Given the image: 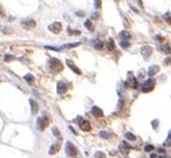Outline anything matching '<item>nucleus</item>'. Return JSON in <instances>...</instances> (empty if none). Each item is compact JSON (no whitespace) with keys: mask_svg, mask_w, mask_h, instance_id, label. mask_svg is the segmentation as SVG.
Returning <instances> with one entry per match:
<instances>
[{"mask_svg":"<svg viewBox=\"0 0 171 158\" xmlns=\"http://www.w3.org/2000/svg\"><path fill=\"white\" fill-rule=\"evenodd\" d=\"M59 149H61V143H59V142L53 143L51 147H50V150H49V154H50V156H54L55 153H58V151H59Z\"/></svg>","mask_w":171,"mask_h":158,"instance_id":"12","label":"nucleus"},{"mask_svg":"<svg viewBox=\"0 0 171 158\" xmlns=\"http://www.w3.org/2000/svg\"><path fill=\"white\" fill-rule=\"evenodd\" d=\"M108 50H109L110 52L116 51V44H115V40H113V39H109V40H108Z\"/></svg>","mask_w":171,"mask_h":158,"instance_id":"17","label":"nucleus"},{"mask_svg":"<svg viewBox=\"0 0 171 158\" xmlns=\"http://www.w3.org/2000/svg\"><path fill=\"white\" fill-rule=\"evenodd\" d=\"M84 24H85V27H86L89 31H94V25H93V23L90 22V20H85Z\"/></svg>","mask_w":171,"mask_h":158,"instance_id":"21","label":"nucleus"},{"mask_svg":"<svg viewBox=\"0 0 171 158\" xmlns=\"http://www.w3.org/2000/svg\"><path fill=\"white\" fill-rule=\"evenodd\" d=\"M109 135H110V134L107 133V131H101V133H100V137H101V138H105V139L109 138Z\"/></svg>","mask_w":171,"mask_h":158,"instance_id":"30","label":"nucleus"},{"mask_svg":"<svg viewBox=\"0 0 171 158\" xmlns=\"http://www.w3.org/2000/svg\"><path fill=\"white\" fill-rule=\"evenodd\" d=\"M51 131H53V134H54V135H55V137H57V138H58V139H61V141H62V135H61V133H59V130H58V127H53V129H51Z\"/></svg>","mask_w":171,"mask_h":158,"instance_id":"22","label":"nucleus"},{"mask_svg":"<svg viewBox=\"0 0 171 158\" xmlns=\"http://www.w3.org/2000/svg\"><path fill=\"white\" fill-rule=\"evenodd\" d=\"M67 32H69V35H81V31H76V30H72V28H69V31H67Z\"/></svg>","mask_w":171,"mask_h":158,"instance_id":"26","label":"nucleus"},{"mask_svg":"<svg viewBox=\"0 0 171 158\" xmlns=\"http://www.w3.org/2000/svg\"><path fill=\"white\" fill-rule=\"evenodd\" d=\"M155 39H156V42H158V40H159V42H160V43H164V40H166V39L163 38V36H155Z\"/></svg>","mask_w":171,"mask_h":158,"instance_id":"33","label":"nucleus"},{"mask_svg":"<svg viewBox=\"0 0 171 158\" xmlns=\"http://www.w3.org/2000/svg\"><path fill=\"white\" fill-rule=\"evenodd\" d=\"M36 25V22L34 19H24L22 20V27L24 28V30H34Z\"/></svg>","mask_w":171,"mask_h":158,"instance_id":"5","label":"nucleus"},{"mask_svg":"<svg viewBox=\"0 0 171 158\" xmlns=\"http://www.w3.org/2000/svg\"><path fill=\"white\" fill-rule=\"evenodd\" d=\"M66 64L67 66H69V68H70V70H73L74 71V73H76L77 74V75H81V70H79V68L78 67H77V66L76 64H74V62H73V60H70V59H67L66 60Z\"/></svg>","mask_w":171,"mask_h":158,"instance_id":"9","label":"nucleus"},{"mask_svg":"<svg viewBox=\"0 0 171 158\" xmlns=\"http://www.w3.org/2000/svg\"><path fill=\"white\" fill-rule=\"evenodd\" d=\"M1 32L10 35V34H12V31H11V28H8V27H1Z\"/></svg>","mask_w":171,"mask_h":158,"instance_id":"27","label":"nucleus"},{"mask_svg":"<svg viewBox=\"0 0 171 158\" xmlns=\"http://www.w3.org/2000/svg\"><path fill=\"white\" fill-rule=\"evenodd\" d=\"M4 60H5V62H11V60H15V56L11 55V54H7V55L4 56Z\"/></svg>","mask_w":171,"mask_h":158,"instance_id":"25","label":"nucleus"},{"mask_svg":"<svg viewBox=\"0 0 171 158\" xmlns=\"http://www.w3.org/2000/svg\"><path fill=\"white\" fill-rule=\"evenodd\" d=\"M49 68H50V71L53 74H58V73H61V71H62L63 64H62V62L59 59L50 58L49 59Z\"/></svg>","mask_w":171,"mask_h":158,"instance_id":"1","label":"nucleus"},{"mask_svg":"<svg viewBox=\"0 0 171 158\" xmlns=\"http://www.w3.org/2000/svg\"><path fill=\"white\" fill-rule=\"evenodd\" d=\"M94 158H105V154L102 151H96L94 153Z\"/></svg>","mask_w":171,"mask_h":158,"instance_id":"29","label":"nucleus"},{"mask_svg":"<svg viewBox=\"0 0 171 158\" xmlns=\"http://www.w3.org/2000/svg\"><path fill=\"white\" fill-rule=\"evenodd\" d=\"M101 4H100V0H96V8H100Z\"/></svg>","mask_w":171,"mask_h":158,"instance_id":"38","label":"nucleus"},{"mask_svg":"<svg viewBox=\"0 0 171 158\" xmlns=\"http://www.w3.org/2000/svg\"><path fill=\"white\" fill-rule=\"evenodd\" d=\"M30 105H31V111H32V114L35 115V114L38 113V110H39L38 102H36V100H34V99H30Z\"/></svg>","mask_w":171,"mask_h":158,"instance_id":"14","label":"nucleus"},{"mask_svg":"<svg viewBox=\"0 0 171 158\" xmlns=\"http://www.w3.org/2000/svg\"><path fill=\"white\" fill-rule=\"evenodd\" d=\"M164 22L166 23H169V24H171V13L170 12H167V13H164Z\"/></svg>","mask_w":171,"mask_h":158,"instance_id":"24","label":"nucleus"},{"mask_svg":"<svg viewBox=\"0 0 171 158\" xmlns=\"http://www.w3.org/2000/svg\"><path fill=\"white\" fill-rule=\"evenodd\" d=\"M131 149H133V147H132V146H131L128 142H125V141L120 143V153H123L124 156H125V154H128V153H129V150H131Z\"/></svg>","mask_w":171,"mask_h":158,"instance_id":"7","label":"nucleus"},{"mask_svg":"<svg viewBox=\"0 0 171 158\" xmlns=\"http://www.w3.org/2000/svg\"><path fill=\"white\" fill-rule=\"evenodd\" d=\"M151 54H152V48H151L150 46H144V47H141V55H143L144 58H148Z\"/></svg>","mask_w":171,"mask_h":158,"instance_id":"13","label":"nucleus"},{"mask_svg":"<svg viewBox=\"0 0 171 158\" xmlns=\"http://www.w3.org/2000/svg\"><path fill=\"white\" fill-rule=\"evenodd\" d=\"M154 87H155V80L148 79V80H146V82L143 83V86H141V91H143V93H150V91L154 90Z\"/></svg>","mask_w":171,"mask_h":158,"instance_id":"4","label":"nucleus"},{"mask_svg":"<svg viewBox=\"0 0 171 158\" xmlns=\"http://www.w3.org/2000/svg\"><path fill=\"white\" fill-rule=\"evenodd\" d=\"M144 150H146V151H148V153H151V151L154 150V146L151 145V143H147V145L144 146Z\"/></svg>","mask_w":171,"mask_h":158,"instance_id":"28","label":"nucleus"},{"mask_svg":"<svg viewBox=\"0 0 171 158\" xmlns=\"http://www.w3.org/2000/svg\"><path fill=\"white\" fill-rule=\"evenodd\" d=\"M120 39L121 40H129V38H131V34L128 32V31H121L120 32Z\"/></svg>","mask_w":171,"mask_h":158,"instance_id":"18","label":"nucleus"},{"mask_svg":"<svg viewBox=\"0 0 171 158\" xmlns=\"http://www.w3.org/2000/svg\"><path fill=\"white\" fill-rule=\"evenodd\" d=\"M158 151H159V153H162V154H163V153H164V149H158Z\"/></svg>","mask_w":171,"mask_h":158,"instance_id":"39","label":"nucleus"},{"mask_svg":"<svg viewBox=\"0 0 171 158\" xmlns=\"http://www.w3.org/2000/svg\"><path fill=\"white\" fill-rule=\"evenodd\" d=\"M49 30H50V32H53V34H59L62 31V24L59 22H54L49 25Z\"/></svg>","mask_w":171,"mask_h":158,"instance_id":"6","label":"nucleus"},{"mask_svg":"<svg viewBox=\"0 0 171 158\" xmlns=\"http://www.w3.org/2000/svg\"><path fill=\"white\" fill-rule=\"evenodd\" d=\"M77 46H79V43H70V44L65 46V48H73V47H77Z\"/></svg>","mask_w":171,"mask_h":158,"instance_id":"31","label":"nucleus"},{"mask_svg":"<svg viewBox=\"0 0 171 158\" xmlns=\"http://www.w3.org/2000/svg\"><path fill=\"white\" fill-rule=\"evenodd\" d=\"M159 50H160L162 52H164V54H171V48L169 47V46L162 44V46H159Z\"/></svg>","mask_w":171,"mask_h":158,"instance_id":"20","label":"nucleus"},{"mask_svg":"<svg viewBox=\"0 0 171 158\" xmlns=\"http://www.w3.org/2000/svg\"><path fill=\"white\" fill-rule=\"evenodd\" d=\"M121 47L123 48H128L129 47V42H124V40H121Z\"/></svg>","mask_w":171,"mask_h":158,"instance_id":"32","label":"nucleus"},{"mask_svg":"<svg viewBox=\"0 0 171 158\" xmlns=\"http://www.w3.org/2000/svg\"><path fill=\"white\" fill-rule=\"evenodd\" d=\"M164 64H167V66H171V59H166V60H164Z\"/></svg>","mask_w":171,"mask_h":158,"instance_id":"37","label":"nucleus"},{"mask_svg":"<svg viewBox=\"0 0 171 158\" xmlns=\"http://www.w3.org/2000/svg\"><path fill=\"white\" fill-rule=\"evenodd\" d=\"M124 137H125V139H127V141H136V137L133 135L132 133H125Z\"/></svg>","mask_w":171,"mask_h":158,"instance_id":"23","label":"nucleus"},{"mask_svg":"<svg viewBox=\"0 0 171 158\" xmlns=\"http://www.w3.org/2000/svg\"><path fill=\"white\" fill-rule=\"evenodd\" d=\"M124 158H128V157H124Z\"/></svg>","mask_w":171,"mask_h":158,"instance_id":"40","label":"nucleus"},{"mask_svg":"<svg viewBox=\"0 0 171 158\" xmlns=\"http://www.w3.org/2000/svg\"><path fill=\"white\" fill-rule=\"evenodd\" d=\"M93 47L96 48V50H102L104 48V43L101 42V40H98V39H96V40H93Z\"/></svg>","mask_w":171,"mask_h":158,"instance_id":"15","label":"nucleus"},{"mask_svg":"<svg viewBox=\"0 0 171 158\" xmlns=\"http://www.w3.org/2000/svg\"><path fill=\"white\" fill-rule=\"evenodd\" d=\"M156 73H159V66H151L148 68V75L150 76H154Z\"/></svg>","mask_w":171,"mask_h":158,"instance_id":"16","label":"nucleus"},{"mask_svg":"<svg viewBox=\"0 0 171 158\" xmlns=\"http://www.w3.org/2000/svg\"><path fill=\"white\" fill-rule=\"evenodd\" d=\"M24 80L28 83V85H34L35 78H34V75H31V74H27V75H24Z\"/></svg>","mask_w":171,"mask_h":158,"instance_id":"19","label":"nucleus"},{"mask_svg":"<svg viewBox=\"0 0 171 158\" xmlns=\"http://www.w3.org/2000/svg\"><path fill=\"white\" fill-rule=\"evenodd\" d=\"M66 154L69 158H77L78 157V150L72 142H66Z\"/></svg>","mask_w":171,"mask_h":158,"instance_id":"3","label":"nucleus"},{"mask_svg":"<svg viewBox=\"0 0 171 158\" xmlns=\"http://www.w3.org/2000/svg\"><path fill=\"white\" fill-rule=\"evenodd\" d=\"M92 114L96 117V118H101V117H104V111H102L100 107H97V106H93Z\"/></svg>","mask_w":171,"mask_h":158,"instance_id":"11","label":"nucleus"},{"mask_svg":"<svg viewBox=\"0 0 171 158\" xmlns=\"http://www.w3.org/2000/svg\"><path fill=\"white\" fill-rule=\"evenodd\" d=\"M152 129H154V130H156V129H158V126H156V125H159V122H158V121H154V122H152Z\"/></svg>","mask_w":171,"mask_h":158,"instance_id":"34","label":"nucleus"},{"mask_svg":"<svg viewBox=\"0 0 171 158\" xmlns=\"http://www.w3.org/2000/svg\"><path fill=\"white\" fill-rule=\"evenodd\" d=\"M150 158H160V157H159V156H158V154H155V153H152V154H151V156H150Z\"/></svg>","mask_w":171,"mask_h":158,"instance_id":"36","label":"nucleus"},{"mask_svg":"<svg viewBox=\"0 0 171 158\" xmlns=\"http://www.w3.org/2000/svg\"><path fill=\"white\" fill-rule=\"evenodd\" d=\"M79 129H81L82 131H90V130H92V125H90L89 121L82 119L81 122H79Z\"/></svg>","mask_w":171,"mask_h":158,"instance_id":"8","label":"nucleus"},{"mask_svg":"<svg viewBox=\"0 0 171 158\" xmlns=\"http://www.w3.org/2000/svg\"><path fill=\"white\" fill-rule=\"evenodd\" d=\"M0 16H5V12H4V10L1 8V5H0Z\"/></svg>","mask_w":171,"mask_h":158,"instance_id":"35","label":"nucleus"},{"mask_svg":"<svg viewBox=\"0 0 171 158\" xmlns=\"http://www.w3.org/2000/svg\"><path fill=\"white\" fill-rule=\"evenodd\" d=\"M67 91V85L65 82H58L57 85V93L58 94H65Z\"/></svg>","mask_w":171,"mask_h":158,"instance_id":"10","label":"nucleus"},{"mask_svg":"<svg viewBox=\"0 0 171 158\" xmlns=\"http://www.w3.org/2000/svg\"><path fill=\"white\" fill-rule=\"evenodd\" d=\"M49 123H50L49 117H47V115H42V117H39V118L36 119V127H38V130L43 131L45 129L49 126Z\"/></svg>","mask_w":171,"mask_h":158,"instance_id":"2","label":"nucleus"}]
</instances>
